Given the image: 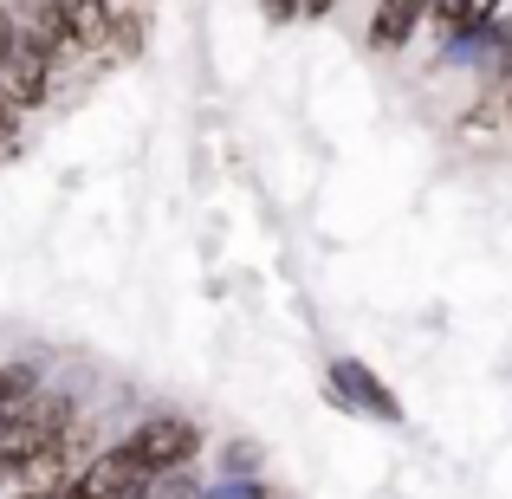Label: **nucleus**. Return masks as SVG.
<instances>
[{"label": "nucleus", "instance_id": "4", "mask_svg": "<svg viewBox=\"0 0 512 499\" xmlns=\"http://www.w3.org/2000/svg\"><path fill=\"white\" fill-rule=\"evenodd\" d=\"M331 396L350 402V409H363V415H383V422H396V415H402V402L389 396V389L376 383V370H370V363H357V357L331 363Z\"/></svg>", "mask_w": 512, "mask_h": 499}, {"label": "nucleus", "instance_id": "8", "mask_svg": "<svg viewBox=\"0 0 512 499\" xmlns=\"http://www.w3.org/2000/svg\"><path fill=\"white\" fill-rule=\"evenodd\" d=\"M500 104H506V130H512V65H506V85H500Z\"/></svg>", "mask_w": 512, "mask_h": 499}, {"label": "nucleus", "instance_id": "1", "mask_svg": "<svg viewBox=\"0 0 512 499\" xmlns=\"http://www.w3.org/2000/svg\"><path fill=\"white\" fill-rule=\"evenodd\" d=\"M72 415H78V409L59 396V389H46V383H39V389H26V396L13 402L7 415H0V461H7V467H20L26 454H39V448H46V441L59 435L65 422H72Z\"/></svg>", "mask_w": 512, "mask_h": 499}, {"label": "nucleus", "instance_id": "9", "mask_svg": "<svg viewBox=\"0 0 512 499\" xmlns=\"http://www.w3.org/2000/svg\"><path fill=\"white\" fill-rule=\"evenodd\" d=\"M13 499H52V493H33V487H20V493H13Z\"/></svg>", "mask_w": 512, "mask_h": 499}, {"label": "nucleus", "instance_id": "3", "mask_svg": "<svg viewBox=\"0 0 512 499\" xmlns=\"http://www.w3.org/2000/svg\"><path fill=\"white\" fill-rule=\"evenodd\" d=\"M52 91H59V78H52V59L46 52H33L26 39H13L7 52H0V104H7L13 117H33L52 104Z\"/></svg>", "mask_w": 512, "mask_h": 499}, {"label": "nucleus", "instance_id": "2", "mask_svg": "<svg viewBox=\"0 0 512 499\" xmlns=\"http://www.w3.org/2000/svg\"><path fill=\"white\" fill-rule=\"evenodd\" d=\"M124 454H137L150 474H182V467L201 454V428L188 422V415H143V422L124 435Z\"/></svg>", "mask_w": 512, "mask_h": 499}, {"label": "nucleus", "instance_id": "5", "mask_svg": "<svg viewBox=\"0 0 512 499\" xmlns=\"http://www.w3.org/2000/svg\"><path fill=\"white\" fill-rule=\"evenodd\" d=\"M428 26V0H376L370 13V52H402Z\"/></svg>", "mask_w": 512, "mask_h": 499}, {"label": "nucleus", "instance_id": "7", "mask_svg": "<svg viewBox=\"0 0 512 499\" xmlns=\"http://www.w3.org/2000/svg\"><path fill=\"white\" fill-rule=\"evenodd\" d=\"M13 46V13H7V0H0V52Z\"/></svg>", "mask_w": 512, "mask_h": 499}, {"label": "nucleus", "instance_id": "6", "mask_svg": "<svg viewBox=\"0 0 512 499\" xmlns=\"http://www.w3.org/2000/svg\"><path fill=\"white\" fill-rule=\"evenodd\" d=\"M500 7L506 0H428V26H435L441 39H467V33H480Z\"/></svg>", "mask_w": 512, "mask_h": 499}]
</instances>
